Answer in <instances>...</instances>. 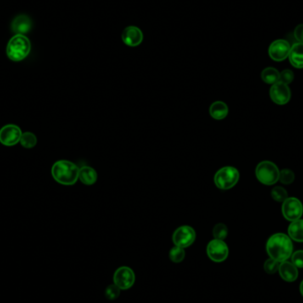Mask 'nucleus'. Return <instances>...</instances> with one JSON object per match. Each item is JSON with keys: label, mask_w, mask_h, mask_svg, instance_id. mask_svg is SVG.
Wrapping results in <instances>:
<instances>
[{"label": "nucleus", "mask_w": 303, "mask_h": 303, "mask_svg": "<svg viewBox=\"0 0 303 303\" xmlns=\"http://www.w3.org/2000/svg\"><path fill=\"white\" fill-rule=\"evenodd\" d=\"M293 242L284 233H276L268 239L266 251L271 259L278 262L287 261L293 254Z\"/></svg>", "instance_id": "1"}, {"label": "nucleus", "mask_w": 303, "mask_h": 303, "mask_svg": "<svg viewBox=\"0 0 303 303\" xmlns=\"http://www.w3.org/2000/svg\"><path fill=\"white\" fill-rule=\"evenodd\" d=\"M79 170L77 165L69 160H58L52 165V176L60 185L73 186L78 180Z\"/></svg>", "instance_id": "2"}, {"label": "nucleus", "mask_w": 303, "mask_h": 303, "mask_svg": "<svg viewBox=\"0 0 303 303\" xmlns=\"http://www.w3.org/2000/svg\"><path fill=\"white\" fill-rule=\"evenodd\" d=\"M30 49L31 45L27 36L15 35L7 45V54L11 60L21 62L30 54Z\"/></svg>", "instance_id": "3"}, {"label": "nucleus", "mask_w": 303, "mask_h": 303, "mask_svg": "<svg viewBox=\"0 0 303 303\" xmlns=\"http://www.w3.org/2000/svg\"><path fill=\"white\" fill-rule=\"evenodd\" d=\"M239 172L234 167L226 166L215 173L214 183L215 186L221 190L232 189L238 184Z\"/></svg>", "instance_id": "4"}, {"label": "nucleus", "mask_w": 303, "mask_h": 303, "mask_svg": "<svg viewBox=\"0 0 303 303\" xmlns=\"http://www.w3.org/2000/svg\"><path fill=\"white\" fill-rule=\"evenodd\" d=\"M279 170L276 164L269 160H264L258 164L255 175L259 182L265 186H272L279 180Z\"/></svg>", "instance_id": "5"}, {"label": "nucleus", "mask_w": 303, "mask_h": 303, "mask_svg": "<svg viewBox=\"0 0 303 303\" xmlns=\"http://www.w3.org/2000/svg\"><path fill=\"white\" fill-rule=\"evenodd\" d=\"M196 239L194 229L189 225H183L176 229L172 236L173 243L179 248H189Z\"/></svg>", "instance_id": "6"}, {"label": "nucleus", "mask_w": 303, "mask_h": 303, "mask_svg": "<svg viewBox=\"0 0 303 303\" xmlns=\"http://www.w3.org/2000/svg\"><path fill=\"white\" fill-rule=\"evenodd\" d=\"M207 254L211 261L223 262L228 258V246L224 240L214 238L207 246Z\"/></svg>", "instance_id": "7"}, {"label": "nucleus", "mask_w": 303, "mask_h": 303, "mask_svg": "<svg viewBox=\"0 0 303 303\" xmlns=\"http://www.w3.org/2000/svg\"><path fill=\"white\" fill-rule=\"evenodd\" d=\"M23 131L15 124H7L0 130V143L6 147H13L20 143Z\"/></svg>", "instance_id": "8"}, {"label": "nucleus", "mask_w": 303, "mask_h": 303, "mask_svg": "<svg viewBox=\"0 0 303 303\" xmlns=\"http://www.w3.org/2000/svg\"><path fill=\"white\" fill-rule=\"evenodd\" d=\"M282 213H283L284 217L288 221L291 222L296 221L302 215V203L300 201V199L296 198H287L283 202Z\"/></svg>", "instance_id": "9"}, {"label": "nucleus", "mask_w": 303, "mask_h": 303, "mask_svg": "<svg viewBox=\"0 0 303 303\" xmlns=\"http://www.w3.org/2000/svg\"><path fill=\"white\" fill-rule=\"evenodd\" d=\"M135 283V273L131 268L123 266L118 268L114 274V284L121 290L130 289Z\"/></svg>", "instance_id": "10"}, {"label": "nucleus", "mask_w": 303, "mask_h": 303, "mask_svg": "<svg viewBox=\"0 0 303 303\" xmlns=\"http://www.w3.org/2000/svg\"><path fill=\"white\" fill-rule=\"evenodd\" d=\"M290 50V44L287 40H275L269 47V55L274 62H283L288 58Z\"/></svg>", "instance_id": "11"}, {"label": "nucleus", "mask_w": 303, "mask_h": 303, "mask_svg": "<svg viewBox=\"0 0 303 303\" xmlns=\"http://www.w3.org/2000/svg\"><path fill=\"white\" fill-rule=\"evenodd\" d=\"M270 95L274 103L277 105H286L290 101V88L286 84L277 82L271 86Z\"/></svg>", "instance_id": "12"}, {"label": "nucleus", "mask_w": 303, "mask_h": 303, "mask_svg": "<svg viewBox=\"0 0 303 303\" xmlns=\"http://www.w3.org/2000/svg\"><path fill=\"white\" fill-rule=\"evenodd\" d=\"M144 35L139 28L129 26L124 29L122 33V40L128 46L136 47L143 42Z\"/></svg>", "instance_id": "13"}, {"label": "nucleus", "mask_w": 303, "mask_h": 303, "mask_svg": "<svg viewBox=\"0 0 303 303\" xmlns=\"http://www.w3.org/2000/svg\"><path fill=\"white\" fill-rule=\"evenodd\" d=\"M278 272L280 275V277L283 280L287 282H293L296 280L299 275L298 268L292 262V261H282L279 264L278 268Z\"/></svg>", "instance_id": "14"}, {"label": "nucleus", "mask_w": 303, "mask_h": 303, "mask_svg": "<svg viewBox=\"0 0 303 303\" xmlns=\"http://www.w3.org/2000/svg\"><path fill=\"white\" fill-rule=\"evenodd\" d=\"M32 27V22L30 18L27 15L22 14L17 16L12 23V30L15 33L16 35H25L28 32H30Z\"/></svg>", "instance_id": "15"}, {"label": "nucleus", "mask_w": 303, "mask_h": 303, "mask_svg": "<svg viewBox=\"0 0 303 303\" xmlns=\"http://www.w3.org/2000/svg\"><path fill=\"white\" fill-rule=\"evenodd\" d=\"M288 58L295 69H303V43H295L291 46Z\"/></svg>", "instance_id": "16"}, {"label": "nucleus", "mask_w": 303, "mask_h": 303, "mask_svg": "<svg viewBox=\"0 0 303 303\" xmlns=\"http://www.w3.org/2000/svg\"><path fill=\"white\" fill-rule=\"evenodd\" d=\"M98 179L97 171L90 166H83L79 170L78 180L85 186H92Z\"/></svg>", "instance_id": "17"}, {"label": "nucleus", "mask_w": 303, "mask_h": 303, "mask_svg": "<svg viewBox=\"0 0 303 303\" xmlns=\"http://www.w3.org/2000/svg\"><path fill=\"white\" fill-rule=\"evenodd\" d=\"M209 114L215 120H223L228 115V106L223 101H215L209 108Z\"/></svg>", "instance_id": "18"}, {"label": "nucleus", "mask_w": 303, "mask_h": 303, "mask_svg": "<svg viewBox=\"0 0 303 303\" xmlns=\"http://www.w3.org/2000/svg\"><path fill=\"white\" fill-rule=\"evenodd\" d=\"M288 236L296 242H303V220L298 219L291 223L288 227Z\"/></svg>", "instance_id": "19"}, {"label": "nucleus", "mask_w": 303, "mask_h": 303, "mask_svg": "<svg viewBox=\"0 0 303 303\" xmlns=\"http://www.w3.org/2000/svg\"><path fill=\"white\" fill-rule=\"evenodd\" d=\"M279 75H280V73L277 71V69L269 67L262 70L261 77L264 83H266L268 85H273L277 82H279Z\"/></svg>", "instance_id": "20"}, {"label": "nucleus", "mask_w": 303, "mask_h": 303, "mask_svg": "<svg viewBox=\"0 0 303 303\" xmlns=\"http://www.w3.org/2000/svg\"><path fill=\"white\" fill-rule=\"evenodd\" d=\"M20 143L25 148H33L37 143L36 135L32 132H24L21 137Z\"/></svg>", "instance_id": "21"}, {"label": "nucleus", "mask_w": 303, "mask_h": 303, "mask_svg": "<svg viewBox=\"0 0 303 303\" xmlns=\"http://www.w3.org/2000/svg\"><path fill=\"white\" fill-rule=\"evenodd\" d=\"M185 257H186L185 248H179V247L175 246L174 248L170 249V259L173 262H175V264L182 262Z\"/></svg>", "instance_id": "22"}, {"label": "nucleus", "mask_w": 303, "mask_h": 303, "mask_svg": "<svg viewBox=\"0 0 303 303\" xmlns=\"http://www.w3.org/2000/svg\"><path fill=\"white\" fill-rule=\"evenodd\" d=\"M228 235V228L225 224H217L213 229V236L216 239L224 240Z\"/></svg>", "instance_id": "23"}, {"label": "nucleus", "mask_w": 303, "mask_h": 303, "mask_svg": "<svg viewBox=\"0 0 303 303\" xmlns=\"http://www.w3.org/2000/svg\"><path fill=\"white\" fill-rule=\"evenodd\" d=\"M271 196H272L274 200L277 202H284L287 199V190L281 186L274 187L271 191Z\"/></svg>", "instance_id": "24"}, {"label": "nucleus", "mask_w": 303, "mask_h": 303, "mask_svg": "<svg viewBox=\"0 0 303 303\" xmlns=\"http://www.w3.org/2000/svg\"><path fill=\"white\" fill-rule=\"evenodd\" d=\"M120 292H121V289L116 285L113 284L107 287L105 294L108 300H115L120 295Z\"/></svg>", "instance_id": "25"}, {"label": "nucleus", "mask_w": 303, "mask_h": 303, "mask_svg": "<svg viewBox=\"0 0 303 303\" xmlns=\"http://www.w3.org/2000/svg\"><path fill=\"white\" fill-rule=\"evenodd\" d=\"M279 180L284 185H290L294 180V173L287 169L281 170L279 172Z\"/></svg>", "instance_id": "26"}, {"label": "nucleus", "mask_w": 303, "mask_h": 303, "mask_svg": "<svg viewBox=\"0 0 303 303\" xmlns=\"http://www.w3.org/2000/svg\"><path fill=\"white\" fill-rule=\"evenodd\" d=\"M279 264H280V262L275 261V260L271 259V258H269L264 262V271H266L268 274L276 273L277 271H278Z\"/></svg>", "instance_id": "27"}, {"label": "nucleus", "mask_w": 303, "mask_h": 303, "mask_svg": "<svg viewBox=\"0 0 303 303\" xmlns=\"http://www.w3.org/2000/svg\"><path fill=\"white\" fill-rule=\"evenodd\" d=\"M293 78H294V75H293V72L290 69H285L279 75V82L287 85L293 81Z\"/></svg>", "instance_id": "28"}, {"label": "nucleus", "mask_w": 303, "mask_h": 303, "mask_svg": "<svg viewBox=\"0 0 303 303\" xmlns=\"http://www.w3.org/2000/svg\"><path fill=\"white\" fill-rule=\"evenodd\" d=\"M292 262H293L298 269H302L303 268V250H298L294 252L291 255Z\"/></svg>", "instance_id": "29"}, {"label": "nucleus", "mask_w": 303, "mask_h": 303, "mask_svg": "<svg viewBox=\"0 0 303 303\" xmlns=\"http://www.w3.org/2000/svg\"><path fill=\"white\" fill-rule=\"evenodd\" d=\"M293 35L298 42L303 43V24H300L295 28Z\"/></svg>", "instance_id": "30"}, {"label": "nucleus", "mask_w": 303, "mask_h": 303, "mask_svg": "<svg viewBox=\"0 0 303 303\" xmlns=\"http://www.w3.org/2000/svg\"><path fill=\"white\" fill-rule=\"evenodd\" d=\"M300 292L301 293V295L303 296V280L301 281V283L300 285Z\"/></svg>", "instance_id": "31"}]
</instances>
